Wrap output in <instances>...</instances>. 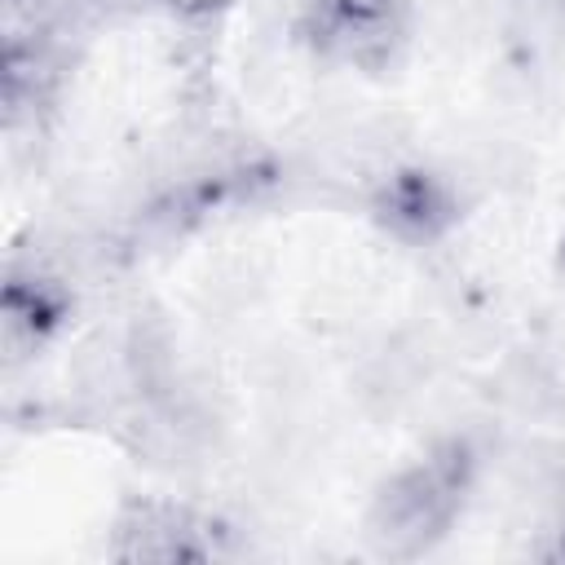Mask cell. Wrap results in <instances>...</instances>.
I'll return each mask as SVG.
<instances>
[{
    "label": "cell",
    "instance_id": "3",
    "mask_svg": "<svg viewBox=\"0 0 565 565\" xmlns=\"http://www.w3.org/2000/svg\"><path fill=\"white\" fill-rule=\"evenodd\" d=\"M225 552V525L190 503L137 499L124 503L110 534V556L128 565H190Z\"/></svg>",
    "mask_w": 565,
    "mask_h": 565
},
{
    "label": "cell",
    "instance_id": "6",
    "mask_svg": "<svg viewBox=\"0 0 565 565\" xmlns=\"http://www.w3.org/2000/svg\"><path fill=\"white\" fill-rule=\"evenodd\" d=\"M124 0H9V22L40 26L57 40H84L102 22H110Z\"/></svg>",
    "mask_w": 565,
    "mask_h": 565
},
{
    "label": "cell",
    "instance_id": "2",
    "mask_svg": "<svg viewBox=\"0 0 565 565\" xmlns=\"http://www.w3.org/2000/svg\"><path fill=\"white\" fill-rule=\"evenodd\" d=\"M300 40L335 66L388 71L411 40L406 0H300Z\"/></svg>",
    "mask_w": 565,
    "mask_h": 565
},
{
    "label": "cell",
    "instance_id": "8",
    "mask_svg": "<svg viewBox=\"0 0 565 565\" xmlns=\"http://www.w3.org/2000/svg\"><path fill=\"white\" fill-rule=\"evenodd\" d=\"M556 265H561V278H565V238H561V252H556Z\"/></svg>",
    "mask_w": 565,
    "mask_h": 565
},
{
    "label": "cell",
    "instance_id": "4",
    "mask_svg": "<svg viewBox=\"0 0 565 565\" xmlns=\"http://www.w3.org/2000/svg\"><path fill=\"white\" fill-rule=\"evenodd\" d=\"M366 207L375 216V225L402 243H437L455 221H459V194L455 185L424 168V163H393L384 168L371 190H366Z\"/></svg>",
    "mask_w": 565,
    "mask_h": 565
},
{
    "label": "cell",
    "instance_id": "5",
    "mask_svg": "<svg viewBox=\"0 0 565 565\" xmlns=\"http://www.w3.org/2000/svg\"><path fill=\"white\" fill-rule=\"evenodd\" d=\"M71 313V291L57 274H44L35 265H9L4 278V296H0V344H4V362L18 366L26 358H35L57 327Z\"/></svg>",
    "mask_w": 565,
    "mask_h": 565
},
{
    "label": "cell",
    "instance_id": "7",
    "mask_svg": "<svg viewBox=\"0 0 565 565\" xmlns=\"http://www.w3.org/2000/svg\"><path fill=\"white\" fill-rule=\"evenodd\" d=\"M146 4L172 22H216L230 9H238V0H146Z\"/></svg>",
    "mask_w": 565,
    "mask_h": 565
},
{
    "label": "cell",
    "instance_id": "1",
    "mask_svg": "<svg viewBox=\"0 0 565 565\" xmlns=\"http://www.w3.org/2000/svg\"><path fill=\"white\" fill-rule=\"evenodd\" d=\"M477 477V455L468 441H437L415 463L397 468L371 499L366 543L375 556L415 561L433 552L459 521Z\"/></svg>",
    "mask_w": 565,
    "mask_h": 565
}]
</instances>
